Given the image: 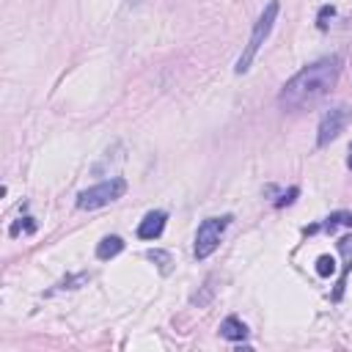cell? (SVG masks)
Wrapping results in <instances>:
<instances>
[{
  "mask_svg": "<svg viewBox=\"0 0 352 352\" xmlns=\"http://www.w3.org/2000/svg\"><path fill=\"white\" fill-rule=\"evenodd\" d=\"M341 77V55H325L305 69H300L278 94V105L284 110H303L316 105L322 97L333 91Z\"/></svg>",
  "mask_w": 352,
  "mask_h": 352,
  "instance_id": "obj_1",
  "label": "cell"
},
{
  "mask_svg": "<svg viewBox=\"0 0 352 352\" xmlns=\"http://www.w3.org/2000/svg\"><path fill=\"white\" fill-rule=\"evenodd\" d=\"M231 221H234L231 215H221V218H207L199 226V231H196V259H210L218 251V245L223 240V231L231 226Z\"/></svg>",
  "mask_w": 352,
  "mask_h": 352,
  "instance_id": "obj_4",
  "label": "cell"
},
{
  "mask_svg": "<svg viewBox=\"0 0 352 352\" xmlns=\"http://www.w3.org/2000/svg\"><path fill=\"white\" fill-rule=\"evenodd\" d=\"M297 196H300V188H289V190L275 201V207H278V210H281V207H289V204H294Z\"/></svg>",
  "mask_w": 352,
  "mask_h": 352,
  "instance_id": "obj_15",
  "label": "cell"
},
{
  "mask_svg": "<svg viewBox=\"0 0 352 352\" xmlns=\"http://www.w3.org/2000/svg\"><path fill=\"white\" fill-rule=\"evenodd\" d=\"M333 14H336V9H333V6H325V9L319 12V28H322V31L327 28V23H325V20H327V17H333Z\"/></svg>",
  "mask_w": 352,
  "mask_h": 352,
  "instance_id": "obj_16",
  "label": "cell"
},
{
  "mask_svg": "<svg viewBox=\"0 0 352 352\" xmlns=\"http://www.w3.org/2000/svg\"><path fill=\"white\" fill-rule=\"evenodd\" d=\"M127 193V179H121V176H110L108 182H99L88 190H83L77 196V210H102L113 201H118L121 196Z\"/></svg>",
  "mask_w": 352,
  "mask_h": 352,
  "instance_id": "obj_3",
  "label": "cell"
},
{
  "mask_svg": "<svg viewBox=\"0 0 352 352\" xmlns=\"http://www.w3.org/2000/svg\"><path fill=\"white\" fill-rule=\"evenodd\" d=\"M34 234L36 231V223H34V218H20V223H14L12 226V237H20V234Z\"/></svg>",
  "mask_w": 352,
  "mask_h": 352,
  "instance_id": "obj_13",
  "label": "cell"
},
{
  "mask_svg": "<svg viewBox=\"0 0 352 352\" xmlns=\"http://www.w3.org/2000/svg\"><path fill=\"white\" fill-rule=\"evenodd\" d=\"M349 118H352V108H349V105H336V108H330V110L322 116V121H319L316 146L325 149L327 143H333V140L347 129Z\"/></svg>",
  "mask_w": 352,
  "mask_h": 352,
  "instance_id": "obj_5",
  "label": "cell"
},
{
  "mask_svg": "<svg viewBox=\"0 0 352 352\" xmlns=\"http://www.w3.org/2000/svg\"><path fill=\"white\" fill-rule=\"evenodd\" d=\"M124 251V240L121 237H105L99 245H97V259L99 262H108V259H113V256H118Z\"/></svg>",
  "mask_w": 352,
  "mask_h": 352,
  "instance_id": "obj_9",
  "label": "cell"
},
{
  "mask_svg": "<svg viewBox=\"0 0 352 352\" xmlns=\"http://www.w3.org/2000/svg\"><path fill=\"white\" fill-rule=\"evenodd\" d=\"M91 275H86V273H80V275H69V278H64L61 284H58V289H77V284H86Z\"/></svg>",
  "mask_w": 352,
  "mask_h": 352,
  "instance_id": "obj_14",
  "label": "cell"
},
{
  "mask_svg": "<svg viewBox=\"0 0 352 352\" xmlns=\"http://www.w3.org/2000/svg\"><path fill=\"white\" fill-rule=\"evenodd\" d=\"M333 273H336V259L327 256V253L319 256V259H316V275H319V278H330Z\"/></svg>",
  "mask_w": 352,
  "mask_h": 352,
  "instance_id": "obj_12",
  "label": "cell"
},
{
  "mask_svg": "<svg viewBox=\"0 0 352 352\" xmlns=\"http://www.w3.org/2000/svg\"><path fill=\"white\" fill-rule=\"evenodd\" d=\"M338 226H349V229H352V212H336V215H330V218L325 221V229H327V231H336Z\"/></svg>",
  "mask_w": 352,
  "mask_h": 352,
  "instance_id": "obj_11",
  "label": "cell"
},
{
  "mask_svg": "<svg viewBox=\"0 0 352 352\" xmlns=\"http://www.w3.org/2000/svg\"><path fill=\"white\" fill-rule=\"evenodd\" d=\"M221 336L229 341H242V338H248V325L237 316H226L221 325Z\"/></svg>",
  "mask_w": 352,
  "mask_h": 352,
  "instance_id": "obj_8",
  "label": "cell"
},
{
  "mask_svg": "<svg viewBox=\"0 0 352 352\" xmlns=\"http://www.w3.org/2000/svg\"><path fill=\"white\" fill-rule=\"evenodd\" d=\"M275 20H278V0H270L267 9L262 12V17L253 23V31H251V39H248V45H245L242 55L237 58V66H234V72H237V75H245V72L251 69V64H253L256 53L262 50V45H264V42H267V36L273 34Z\"/></svg>",
  "mask_w": 352,
  "mask_h": 352,
  "instance_id": "obj_2",
  "label": "cell"
},
{
  "mask_svg": "<svg viewBox=\"0 0 352 352\" xmlns=\"http://www.w3.org/2000/svg\"><path fill=\"white\" fill-rule=\"evenodd\" d=\"M165 221H168V215H165L162 210L149 212V215L140 221V226H138V237H140V240H157V237L165 231Z\"/></svg>",
  "mask_w": 352,
  "mask_h": 352,
  "instance_id": "obj_7",
  "label": "cell"
},
{
  "mask_svg": "<svg viewBox=\"0 0 352 352\" xmlns=\"http://www.w3.org/2000/svg\"><path fill=\"white\" fill-rule=\"evenodd\" d=\"M146 259H149V262H154V264L160 267V273H162V275H168V273H171V253H168V251L151 248V251H146Z\"/></svg>",
  "mask_w": 352,
  "mask_h": 352,
  "instance_id": "obj_10",
  "label": "cell"
},
{
  "mask_svg": "<svg viewBox=\"0 0 352 352\" xmlns=\"http://www.w3.org/2000/svg\"><path fill=\"white\" fill-rule=\"evenodd\" d=\"M347 168L352 171V146H349V157H347Z\"/></svg>",
  "mask_w": 352,
  "mask_h": 352,
  "instance_id": "obj_17",
  "label": "cell"
},
{
  "mask_svg": "<svg viewBox=\"0 0 352 352\" xmlns=\"http://www.w3.org/2000/svg\"><path fill=\"white\" fill-rule=\"evenodd\" d=\"M338 251H341V256H344V267H341V278H338V284H336V292L330 294L336 303L344 297L347 278H349V270H352V234H347V237L338 240Z\"/></svg>",
  "mask_w": 352,
  "mask_h": 352,
  "instance_id": "obj_6",
  "label": "cell"
}]
</instances>
